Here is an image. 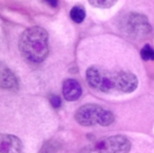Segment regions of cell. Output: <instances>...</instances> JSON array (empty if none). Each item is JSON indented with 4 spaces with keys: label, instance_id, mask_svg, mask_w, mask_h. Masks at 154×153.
Listing matches in <instances>:
<instances>
[{
    "label": "cell",
    "instance_id": "cell-1",
    "mask_svg": "<svg viewBox=\"0 0 154 153\" xmlns=\"http://www.w3.org/2000/svg\"><path fill=\"white\" fill-rule=\"evenodd\" d=\"M87 81L92 89L106 94H129L136 90L138 79L127 71L112 72L98 66L87 70Z\"/></svg>",
    "mask_w": 154,
    "mask_h": 153
},
{
    "label": "cell",
    "instance_id": "cell-2",
    "mask_svg": "<svg viewBox=\"0 0 154 153\" xmlns=\"http://www.w3.org/2000/svg\"><path fill=\"white\" fill-rule=\"evenodd\" d=\"M22 57L30 64H41L49 55V35L40 27H32L24 31L19 39Z\"/></svg>",
    "mask_w": 154,
    "mask_h": 153
},
{
    "label": "cell",
    "instance_id": "cell-3",
    "mask_svg": "<svg viewBox=\"0 0 154 153\" xmlns=\"http://www.w3.org/2000/svg\"><path fill=\"white\" fill-rule=\"evenodd\" d=\"M75 120L80 126L100 125L110 126L114 123L115 116L111 111L95 104H87L80 107L75 113Z\"/></svg>",
    "mask_w": 154,
    "mask_h": 153
},
{
    "label": "cell",
    "instance_id": "cell-4",
    "mask_svg": "<svg viewBox=\"0 0 154 153\" xmlns=\"http://www.w3.org/2000/svg\"><path fill=\"white\" fill-rule=\"evenodd\" d=\"M120 26L126 34L134 38H143L152 31L148 18L139 13H130L126 15L122 18Z\"/></svg>",
    "mask_w": 154,
    "mask_h": 153
},
{
    "label": "cell",
    "instance_id": "cell-5",
    "mask_svg": "<svg viewBox=\"0 0 154 153\" xmlns=\"http://www.w3.org/2000/svg\"><path fill=\"white\" fill-rule=\"evenodd\" d=\"M96 153H129L131 142L125 135H113L99 140L94 147Z\"/></svg>",
    "mask_w": 154,
    "mask_h": 153
},
{
    "label": "cell",
    "instance_id": "cell-6",
    "mask_svg": "<svg viewBox=\"0 0 154 153\" xmlns=\"http://www.w3.org/2000/svg\"><path fill=\"white\" fill-rule=\"evenodd\" d=\"M23 146L17 136L0 133V153H22Z\"/></svg>",
    "mask_w": 154,
    "mask_h": 153
},
{
    "label": "cell",
    "instance_id": "cell-7",
    "mask_svg": "<svg viewBox=\"0 0 154 153\" xmlns=\"http://www.w3.org/2000/svg\"><path fill=\"white\" fill-rule=\"evenodd\" d=\"M19 88L18 79L13 71L5 64L0 62V89L8 91H16Z\"/></svg>",
    "mask_w": 154,
    "mask_h": 153
},
{
    "label": "cell",
    "instance_id": "cell-8",
    "mask_svg": "<svg viewBox=\"0 0 154 153\" xmlns=\"http://www.w3.org/2000/svg\"><path fill=\"white\" fill-rule=\"evenodd\" d=\"M62 94L63 97L69 101H75L82 96V86L75 79H66L62 85Z\"/></svg>",
    "mask_w": 154,
    "mask_h": 153
},
{
    "label": "cell",
    "instance_id": "cell-9",
    "mask_svg": "<svg viewBox=\"0 0 154 153\" xmlns=\"http://www.w3.org/2000/svg\"><path fill=\"white\" fill-rule=\"evenodd\" d=\"M70 17L76 23H82L86 18V10L82 5H75L71 10Z\"/></svg>",
    "mask_w": 154,
    "mask_h": 153
},
{
    "label": "cell",
    "instance_id": "cell-10",
    "mask_svg": "<svg viewBox=\"0 0 154 153\" xmlns=\"http://www.w3.org/2000/svg\"><path fill=\"white\" fill-rule=\"evenodd\" d=\"M58 150H59V144L55 140H51L43 145L40 153H57Z\"/></svg>",
    "mask_w": 154,
    "mask_h": 153
},
{
    "label": "cell",
    "instance_id": "cell-11",
    "mask_svg": "<svg viewBox=\"0 0 154 153\" xmlns=\"http://www.w3.org/2000/svg\"><path fill=\"white\" fill-rule=\"evenodd\" d=\"M140 56L143 60H154V49L149 45H146L145 47L141 49Z\"/></svg>",
    "mask_w": 154,
    "mask_h": 153
},
{
    "label": "cell",
    "instance_id": "cell-12",
    "mask_svg": "<svg viewBox=\"0 0 154 153\" xmlns=\"http://www.w3.org/2000/svg\"><path fill=\"white\" fill-rule=\"evenodd\" d=\"M89 3L91 5H93V7L101 8V9H108V8L113 7L116 3V1H109V0H106V1H103V0H100V1L99 0H90Z\"/></svg>",
    "mask_w": 154,
    "mask_h": 153
},
{
    "label": "cell",
    "instance_id": "cell-13",
    "mask_svg": "<svg viewBox=\"0 0 154 153\" xmlns=\"http://www.w3.org/2000/svg\"><path fill=\"white\" fill-rule=\"evenodd\" d=\"M50 102L54 108H59L60 105H61V99L57 95H51L50 96Z\"/></svg>",
    "mask_w": 154,
    "mask_h": 153
}]
</instances>
